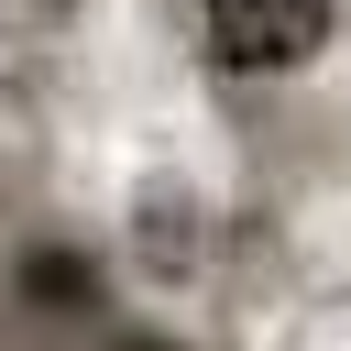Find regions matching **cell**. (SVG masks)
<instances>
[{"mask_svg": "<svg viewBox=\"0 0 351 351\" xmlns=\"http://www.w3.org/2000/svg\"><path fill=\"white\" fill-rule=\"evenodd\" d=\"M197 44L230 77H307L340 44V0H197Z\"/></svg>", "mask_w": 351, "mask_h": 351, "instance_id": "1", "label": "cell"}]
</instances>
